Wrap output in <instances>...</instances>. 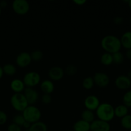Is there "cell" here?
I'll list each match as a JSON object with an SVG mask.
<instances>
[{"label":"cell","mask_w":131,"mask_h":131,"mask_svg":"<svg viewBox=\"0 0 131 131\" xmlns=\"http://www.w3.org/2000/svg\"><path fill=\"white\" fill-rule=\"evenodd\" d=\"M101 46L105 52L112 54L119 52L121 48L120 39L113 35L105 36L101 41Z\"/></svg>","instance_id":"cell-1"},{"label":"cell","mask_w":131,"mask_h":131,"mask_svg":"<svg viewBox=\"0 0 131 131\" xmlns=\"http://www.w3.org/2000/svg\"><path fill=\"white\" fill-rule=\"evenodd\" d=\"M96 115L98 120L109 122L115 116L114 107L108 102L101 103L96 110Z\"/></svg>","instance_id":"cell-2"},{"label":"cell","mask_w":131,"mask_h":131,"mask_svg":"<svg viewBox=\"0 0 131 131\" xmlns=\"http://www.w3.org/2000/svg\"><path fill=\"white\" fill-rule=\"evenodd\" d=\"M22 115L26 121L32 124L40 121L42 115L41 110L38 107L34 105H29L22 112Z\"/></svg>","instance_id":"cell-3"},{"label":"cell","mask_w":131,"mask_h":131,"mask_svg":"<svg viewBox=\"0 0 131 131\" xmlns=\"http://www.w3.org/2000/svg\"><path fill=\"white\" fill-rule=\"evenodd\" d=\"M10 104L14 110L19 112H23L29 106L23 93H14L10 98Z\"/></svg>","instance_id":"cell-4"},{"label":"cell","mask_w":131,"mask_h":131,"mask_svg":"<svg viewBox=\"0 0 131 131\" xmlns=\"http://www.w3.org/2000/svg\"><path fill=\"white\" fill-rule=\"evenodd\" d=\"M25 86L28 88H33L38 85L41 82V75L35 71H31L27 72L24 75L23 79Z\"/></svg>","instance_id":"cell-5"},{"label":"cell","mask_w":131,"mask_h":131,"mask_svg":"<svg viewBox=\"0 0 131 131\" xmlns=\"http://www.w3.org/2000/svg\"><path fill=\"white\" fill-rule=\"evenodd\" d=\"M12 7L15 13L18 15H25L30 10V4L26 0H14Z\"/></svg>","instance_id":"cell-6"},{"label":"cell","mask_w":131,"mask_h":131,"mask_svg":"<svg viewBox=\"0 0 131 131\" xmlns=\"http://www.w3.org/2000/svg\"><path fill=\"white\" fill-rule=\"evenodd\" d=\"M95 85L99 88H106L110 83V78L109 75L104 72H96L92 76Z\"/></svg>","instance_id":"cell-7"},{"label":"cell","mask_w":131,"mask_h":131,"mask_svg":"<svg viewBox=\"0 0 131 131\" xmlns=\"http://www.w3.org/2000/svg\"><path fill=\"white\" fill-rule=\"evenodd\" d=\"M83 104L86 110L90 111H96L100 104L98 97L94 95H90L86 97L83 101Z\"/></svg>","instance_id":"cell-8"},{"label":"cell","mask_w":131,"mask_h":131,"mask_svg":"<svg viewBox=\"0 0 131 131\" xmlns=\"http://www.w3.org/2000/svg\"><path fill=\"white\" fill-rule=\"evenodd\" d=\"M64 70L59 66H53L50 68L48 72V78L51 81H60L64 78Z\"/></svg>","instance_id":"cell-9"},{"label":"cell","mask_w":131,"mask_h":131,"mask_svg":"<svg viewBox=\"0 0 131 131\" xmlns=\"http://www.w3.org/2000/svg\"><path fill=\"white\" fill-rule=\"evenodd\" d=\"M32 58L30 54L27 52H22L17 56L15 63L20 68L27 67L32 63Z\"/></svg>","instance_id":"cell-10"},{"label":"cell","mask_w":131,"mask_h":131,"mask_svg":"<svg viewBox=\"0 0 131 131\" xmlns=\"http://www.w3.org/2000/svg\"><path fill=\"white\" fill-rule=\"evenodd\" d=\"M114 84L118 89L125 90L131 87V80L127 75H120L116 78Z\"/></svg>","instance_id":"cell-11"},{"label":"cell","mask_w":131,"mask_h":131,"mask_svg":"<svg viewBox=\"0 0 131 131\" xmlns=\"http://www.w3.org/2000/svg\"><path fill=\"white\" fill-rule=\"evenodd\" d=\"M24 97H26L29 105H34L39 99V93L33 88L26 87L24 90Z\"/></svg>","instance_id":"cell-12"},{"label":"cell","mask_w":131,"mask_h":131,"mask_svg":"<svg viewBox=\"0 0 131 131\" xmlns=\"http://www.w3.org/2000/svg\"><path fill=\"white\" fill-rule=\"evenodd\" d=\"M110 125L109 122L97 119L91 124L90 131H110Z\"/></svg>","instance_id":"cell-13"},{"label":"cell","mask_w":131,"mask_h":131,"mask_svg":"<svg viewBox=\"0 0 131 131\" xmlns=\"http://www.w3.org/2000/svg\"><path fill=\"white\" fill-rule=\"evenodd\" d=\"M10 88L14 92V93H19L24 92L25 89V85L23 80L19 79H14L11 81L10 84Z\"/></svg>","instance_id":"cell-14"},{"label":"cell","mask_w":131,"mask_h":131,"mask_svg":"<svg viewBox=\"0 0 131 131\" xmlns=\"http://www.w3.org/2000/svg\"><path fill=\"white\" fill-rule=\"evenodd\" d=\"M40 88L44 94L51 95V93H52L55 90V85L52 81L50 79H46L41 82Z\"/></svg>","instance_id":"cell-15"},{"label":"cell","mask_w":131,"mask_h":131,"mask_svg":"<svg viewBox=\"0 0 131 131\" xmlns=\"http://www.w3.org/2000/svg\"><path fill=\"white\" fill-rule=\"evenodd\" d=\"M91 124L83 120H79L73 124V130L74 131H90Z\"/></svg>","instance_id":"cell-16"},{"label":"cell","mask_w":131,"mask_h":131,"mask_svg":"<svg viewBox=\"0 0 131 131\" xmlns=\"http://www.w3.org/2000/svg\"><path fill=\"white\" fill-rule=\"evenodd\" d=\"M121 47H124L126 49H131V31L125 32L122 35L120 38Z\"/></svg>","instance_id":"cell-17"},{"label":"cell","mask_w":131,"mask_h":131,"mask_svg":"<svg viewBox=\"0 0 131 131\" xmlns=\"http://www.w3.org/2000/svg\"><path fill=\"white\" fill-rule=\"evenodd\" d=\"M128 108L123 104L118 105L114 108V115L116 117L122 118L128 115Z\"/></svg>","instance_id":"cell-18"},{"label":"cell","mask_w":131,"mask_h":131,"mask_svg":"<svg viewBox=\"0 0 131 131\" xmlns=\"http://www.w3.org/2000/svg\"><path fill=\"white\" fill-rule=\"evenodd\" d=\"M28 131H48V127L44 122L39 121L31 124Z\"/></svg>","instance_id":"cell-19"},{"label":"cell","mask_w":131,"mask_h":131,"mask_svg":"<svg viewBox=\"0 0 131 131\" xmlns=\"http://www.w3.org/2000/svg\"><path fill=\"white\" fill-rule=\"evenodd\" d=\"M81 118H82V120L91 124L92 122L95 120V115L93 111L86 109L81 113Z\"/></svg>","instance_id":"cell-20"},{"label":"cell","mask_w":131,"mask_h":131,"mask_svg":"<svg viewBox=\"0 0 131 131\" xmlns=\"http://www.w3.org/2000/svg\"><path fill=\"white\" fill-rule=\"evenodd\" d=\"M2 68L3 73L6 75H9V76H12L16 74L17 69L15 65H14L13 64H5Z\"/></svg>","instance_id":"cell-21"},{"label":"cell","mask_w":131,"mask_h":131,"mask_svg":"<svg viewBox=\"0 0 131 131\" xmlns=\"http://www.w3.org/2000/svg\"><path fill=\"white\" fill-rule=\"evenodd\" d=\"M100 62L105 66H109L113 63V55L112 54L105 52L100 57Z\"/></svg>","instance_id":"cell-22"},{"label":"cell","mask_w":131,"mask_h":131,"mask_svg":"<svg viewBox=\"0 0 131 131\" xmlns=\"http://www.w3.org/2000/svg\"><path fill=\"white\" fill-rule=\"evenodd\" d=\"M95 85V82H94L92 77L88 76L85 78L82 81V86L86 90H91L93 88Z\"/></svg>","instance_id":"cell-23"},{"label":"cell","mask_w":131,"mask_h":131,"mask_svg":"<svg viewBox=\"0 0 131 131\" xmlns=\"http://www.w3.org/2000/svg\"><path fill=\"white\" fill-rule=\"evenodd\" d=\"M121 125L127 130H131V115H127L121 118Z\"/></svg>","instance_id":"cell-24"},{"label":"cell","mask_w":131,"mask_h":131,"mask_svg":"<svg viewBox=\"0 0 131 131\" xmlns=\"http://www.w3.org/2000/svg\"><path fill=\"white\" fill-rule=\"evenodd\" d=\"M112 55H113V63L116 64V65H120V64L123 63V61H124V55L120 51L115 52Z\"/></svg>","instance_id":"cell-25"},{"label":"cell","mask_w":131,"mask_h":131,"mask_svg":"<svg viewBox=\"0 0 131 131\" xmlns=\"http://www.w3.org/2000/svg\"><path fill=\"white\" fill-rule=\"evenodd\" d=\"M30 56L32 61L37 62L41 61L43 58L44 54L41 50H35L30 54Z\"/></svg>","instance_id":"cell-26"},{"label":"cell","mask_w":131,"mask_h":131,"mask_svg":"<svg viewBox=\"0 0 131 131\" xmlns=\"http://www.w3.org/2000/svg\"><path fill=\"white\" fill-rule=\"evenodd\" d=\"M64 73L68 76H73L77 73V67L74 65H68L64 69Z\"/></svg>","instance_id":"cell-27"},{"label":"cell","mask_w":131,"mask_h":131,"mask_svg":"<svg viewBox=\"0 0 131 131\" xmlns=\"http://www.w3.org/2000/svg\"><path fill=\"white\" fill-rule=\"evenodd\" d=\"M122 101H123V105L127 106L128 108L131 107V90L128 91L123 95Z\"/></svg>","instance_id":"cell-28"},{"label":"cell","mask_w":131,"mask_h":131,"mask_svg":"<svg viewBox=\"0 0 131 131\" xmlns=\"http://www.w3.org/2000/svg\"><path fill=\"white\" fill-rule=\"evenodd\" d=\"M26 120H24V117L22 115V114L21 115H16L13 118V123H14L16 125H19V126L21 127L23 126Z\"/></svg>","instance_id":"cell-29"},{"label":"cell","mask_w":131,"mask_h":131,"mask_svg":"<svg viewBox=\"0 0 131 131\" xmlns=\"http://www.w3.org/2000/svg\"><path fill=\"white\" fill-rule=\"evenodd\" d=\"M52 101L51 95L50 94H43L41 97V101L42 103L44 105L50 104Z\"/></svg>","instance_id":"cell-30"},{"label":"cell","mask_w":131,"mask_h":131,"mask_svg":"<svg viewBox=\"0 0 131 131\" xmlns=\"http://www.w3.org/2000/svg\"><path fill=\"white\" fill-rule=\"evenodd\" d=\"M8 120V116L6 113L0 110V125H3L6 124Z\"/></svg>","instance_id":"cell-31"},{"label":"cell","mask_w":131,"mask_h":131,"mask_svg":"<svg viewBox=\"0 0 131 131\" xmlns=\"http://www.w3.org/2000/svg\"><path fill=\"white\" fill-rule=\"evenodd\" d=\"M7 131H22L21 127L16 125L14 123H12L8 126Z\"/></svg>","instance_id":"cell-32"},{"label":"cell","mask_w":131,"mask_h":131,"mask_svg":"<svg viewBox=\"0 0 131 131\" xmlns=\"http://www.w3.org/2000/svg\"><path fill=\"white\" fill-rule=\"evenodd\" d=\"M113 22L115 24L119 25V24H121L123 22V18L121 17H116L113 19Z\"/></svg>","instance_id":"cell-33"},{"label":"cell","mask_w":131,"mask_h":131,"mask_svg":"<svg viewBox=\"0 0 131 131\" xmlns=\"http://www.w3.org/2000/svg\"><path fill=\"white\" fill-rule=\"evenodd\" d=\"M73 3H75L77 5H83L86 3V0H74L73 1Z\"/></svg>","instance_id":"cell-34"},{"label":"cell","mask_w":131,"mask_h":131,"mask_svg":"<svg viewBox=\"0 0 131 131\" xmlns=\"http://www.w3.org/2000/svg\"><path fill=\"white\" fill-rule=\"evenodd\" d=\"M125 56L128 60H131V49L127 50L125 52Z\"/></svg>","instance_id":"cell-35"},{"label":"cell","mask_w":131,"mask_h":131,"mask_svg":"<svg viewBox=\"0 0 131 131\" xmlns=\"http://www.w3.org/2000/svg\"><path fill=\"white\" fill-rule=\"evenodd\" d=\"M7 2L6 1H0V7L1 8H5L7 6Z\"/></svg>","instance_id":"cell-36"},{"label":"cell","mask_w":131,"mask_h":131,"mask_svg":"<svg viewBox=\"0 0 131 131\" xmlns=\"http://www.w3.org/2000/svg\"><path fill=\"white\" fill-rule=\"evenodd\" d=\"M30 125H31V124H30L29 122H28L26 121L25 122H24V125H23V127L25 128V129H28L30 128Z\"/></svg>","instance_id":"cell-37"},{"label":"cell","mask_w":131,"mask_h":131,"mask_svg":"<svg viewBox=\"0 0 131 131\" xmlns=\"http://www.w3.org/2000/svg\"><path fill=\"white\" fill-rule=\"evenodd\" d=\"M3 74H4V73H3V68L0 66V79L2 78Z\"/></svg>","instance_id":"cell-38"},{"label":"cell","mask_w":131,"mask_h":131,"mask_svg":"<svg viewBox=\"0 0 131 131\" xmlns=\"http://www.w3.org/2000/svg\"><path fill=\"white\" fill-rule=\"evenodd\" d=\"M127 77H128V78H129L131 80V70H130L128 72V73H127Z\"/></svg>","instance_id":"cell-39"},{"label":"cell","mask_w":131,"mask_h":131,"mask_svg":"<svg viewBox=\"0 0 131 131\" xmlns=\"http://www.w3.org/2000/svg\"><path fill=\"white\" fill-rule=\"evenodd\" d=\"M127 3H128V7L130 8V9L131 10V0H129V1H127Z\"/></svg>","instance_id":"cell-40"},{"label":"cell","mask_w":131,"mask_h":131,"mask_svg":"<svg viewBox=\"0 0 131 131\" xmlns=\"http://www.w3.org/2000/svg\"><path fill=\"white\" fill-rule=\"evenodd\" d=\"M1 7H0V14H1Z\"/></svg>","instance_id":"cell-41"},{"label":"cell","mask_w":131,"mask_h":131,"mask_svg":"<svg viewBox=\"0 0 131 131\" xmlns=\"http://www.w3.org/2000/svg\"><path fill=\"white\" fill-rule=\"evenodd\" d=\"M67 131H74V130H67Z\"/></svg>","instance_id":"cell-42"},{"label":"cell","mask_w":131,"mask_h":131,"mask_svg":"<svg viewBox=\"0 0 131 131\" xmlns=\"http://www.w3.org/2000/svg\"><path fill=\"white\" fill-rule=\"evenodd\" d=\"M130 21H131V17H130Z\"/></svg>","instance_id":"cell-43"},{"label":"cell","mask_w":131,"mask_h":131,"mask_svg":"<svg viewBox=\"0 0 131 131\" xmlns=\"http://www.w3.org/2000/svg\"><path fill=\"white\" fill-rule=\"evenodd\" d=\"M129 131H131V130H129Z\"/></svg>","instance_id":"cell-44"},{"label":"cell","mask_w":131,"mask_h":131,"mask_svg":"<svg viewBox=\"0 0 131 131\" xmlns=\"http://www.w3.org/2000/svg\"><path fill=\"white\" fill-rule=\"evenodd\" d=\"M0 131H1V130H0Z\"/></svg>","instance_id":"cell-45"}]
</instances>
